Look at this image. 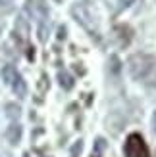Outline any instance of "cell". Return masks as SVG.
Wrapping results in <instances>:
<instances>
[{"mask_svg":"<svg viewBox=\"0 0 156 157\" xmlns=\"http://www.w3.org/2000/svg\"><path fill=\"white\" fill-rule=\"evenodd\" d=\"M2 78H4L6 84L12 86V82L18 78V71H15V67L14 65H4V69H2Z\"/></svg>","mask_w":156,"mask_h":157,"instance_id":"6","label":"cell"},{"mask_svg":"<svg viewBox=\"0 0 156 157\" xmlns=\"http://www.w3.org/2000/svg\"><path fill=\"white\" fill-rule=\"evenodd\" d=\"M81 150H83V142H81V140H77V142L73 144V147L69 150V157H79Z\"/></svg>","mask_w":156,"mask_h":157,"instance_id":"10","label":"cell"},{"mask_svg":"<svg viewBox=\"0 0 156 157\" xmlns=\"http://www.w3.org/2000/svg\"><path fill=\"white\" fill-rule=\"evenodd\" d=\"M152 127H154V132H156V111H154V117H152Z\"/></svg>","mask_w":156,"mask_h":157,"instance_id":"13","label":"cell"},{"mask_svg":"<svg viewBox=\"0 0 156 157\" xmlns=\"http://www.w3.org/2000/svg\"><path fill=\"white\" fill-rule=\"evenodd\" d=\"M23 157H31V155H27V153H25V155H23Z\"/></svg>","mask_w":156,"mask_h":157,"instance_id":"14","label":"cell"},{"mask_svg":"<svg viewBox=\"0 0 156 157\" xmlns=\"http://www.w3.org/2000/svg\"><path fill=\"white\" fill-rule=\"evenodd\" d=\"M19 113H21V109H19L18 104H6V115L10 117V119H18Z\"/></svg>","mask_w":156,"mask_h":157,"instance_id":"9","label":"cell"},{"mask_svg":"<svg viewBox=\"0 0 156 157\" xmlns=\"http://www.w3.org/2000/svg\"><path fill=\"white\" fill-rule=\"evenodd\" d=\"M129 73L137 82L156 88V58L150 54H133L127 61Z\"/></svg>","mask_w":156,"mask_h":157,"instance_id":"1","label":"cell"},{"mask_svg":"<svg viewBox=\"0 0 156 157\" xmlns=\"http://www.w3.org/2000/svg\"><path fill=\"white\" fill-rule=\"evenodd\" d=\"M87 2H95V0H87Z\"/></svg>","mask_w":156,"mask_h":157,"instance_id":"15","label":"cell"},{"mask_svg":"<svg viewBox=\"0 0 156 157\" xmlns=\"http://www.w3.org/2000/svg\"><path fill=\"white\" fill-rule=\"evenodd\" d=\"M104 147H106L104 140H102V138H98V140H96V144H95V150H96V151H100V150H104Z\"/></svg>","mask_w":156,"mask_h":157,"instance_id":"11","label":"cell"},{"mask_svg":"<svg viewBox=\"0 0 156 157\" xmlns=\"http://www.w3.org/2000/svg\"><path fill=\"white\" fill-rule=\"evenodd\" d=\"M27 10L31 12V15H35V17H41V19H44V17H46V6H44L43 2L27 0Z\"/></svg>","mask_w":156,"mask_h":157,"instance_id":"4","label":"cell"},{"mask_svg":"<svg viewBox=\"0 0 156 157\" xmlns=\"http://www.w3.org/2000/svg\"><path fill=\"white\" fill-rule=\"evenodd\" d=\"M120 4H121L123 8H129L131 4H135V0H120Z\"/></svg>","mask_w":156,"mask_h":157,"instance_id":"12","label":"cell"},{"mask_svg":"<svg viewBox=\"0 0 156 157\" xmlns=\"http://www.w3.org/2000/svg\"><path fill=\"white\" fill-rule=\"evenodd\" d=\"M72 15L75 17V21L79 23V25L83 27V29H87L89 33H91V36H95V38H98V29H96V23H95V19H92V15H91V12L85 8L83 4H73L72 6Z\"/></svg>","mask_w":156,"mask_h":157,"instance_id":"3","label":"cell"},{"mask_svg":"<svg viewBox=\"0 0 156 157\" xmlns=\"http://www.w3.org/2000/svg\"><path fill=\"white\" fill-rule=\"evenodd\" d=\"M58 82H60L62 88L69 90V88L73 86V77L69 75V73H66V71H60V75H58Z\"/></svg>","mask_w":156,"mask_h":157,"instance_id":"8","label":"cell"},{"mask_svg":"<svg viewBox=\"0 0 156 157\" xmlns=\"http://www.w3.org/2000/svg\"><path fill=\"white\" fill-rule=\"evenodd\" d=\"M123 153H125V157H150L149 146H146L145 138L139 132H133V134L127 136L125 146H123Z\"/></svg>","mask_w":156,"mask_h":157,"instance_id":"2","label":"cell"},{"mask_svg":"<svg viewBox=\"0 0 156 157\" xmlns=\"http://www.w3.org/2000/svg\"><path fill=\"white\" fill-rule=\"evenodd\" d=\"M12 90L18 94V96L21 98V96H25L27 94V84H25V81H23V78L18 75V78H15V81L12 82Z\"/></svg>","mask_w":156,"mask_h":157,"instance_id":"7","label":"cell"},{"mask_svg":"<svg viewBox=\"0 0 156 157\" xmlns=\"http://www.w3.org/2000/svg\"><path fill=\"white\" fill-rule=\"evenodd\" d=\"M6 138L10 140V144H18L19 138H21V127L19 124H10V128L6 130Z\"/></svg>","mask_w":156,"mask_h":157,"instance_id":"5","label":"cell"}]
</instances>
